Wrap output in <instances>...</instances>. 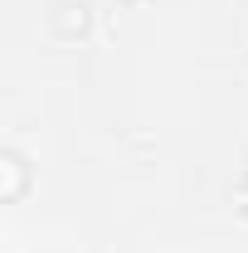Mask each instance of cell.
I'll return each mask as SVG.
<instances>
[{
	"label": "cell",
	"mask_w": 248,
	"mask_h": 253,
	"mask_svg": "<svg viewBox=\"0 0 248 253\" xmlns=\"http://www.w3.org/2000/svg\"><path fill=\"white\" fill-rule=\"evenodd\" d=\"M234 200H239V210H244V214H248V175H244V180H239V190H234Z\"/></svg>",
	"instance_id": "cell-3"
},
{
	"label": "cell",
	"mask_w": 248,
	"mask_h": 253,
	"mask_svg": "<svg viewBox=\"0 0 248 253\" xmlns=\"http://www.w3.org/2000/svg\"><path fill=\"white\" fill-rule=\"evenodd\" d=\"M88 25H93V15H88L83 0H59V10H54V34L78 39V34H88Z\"/></svg>",
	"instance_id": "cell-2"
},
{
	"label": "cell",
	"mask_w": 248,
	"mask_h": 253,
	"mask_svg": "<svg viewBox=\"0 0 248 253\" xmlns=\"http://www.w3.org/2000/svg\"><path fill=\"white\" fill-rule=\"evenodd\" d=\"M30 190V166L20 151H0V200H20Z\"/></svg>",
	"instance_id": "cell-1"
}]
</instances>
